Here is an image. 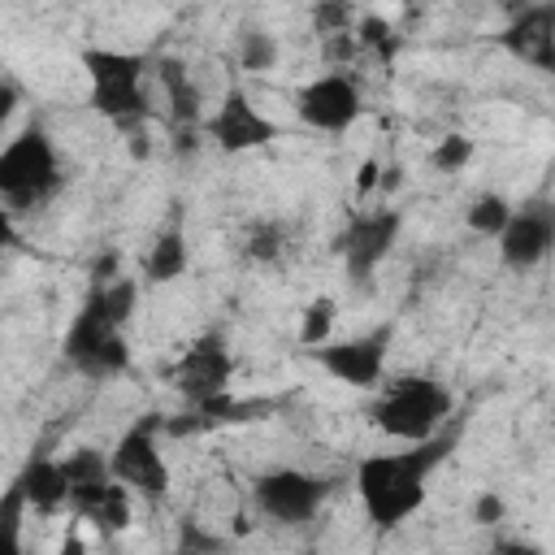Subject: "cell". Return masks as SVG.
<instances>
[{
	"instance_id": "6da1fadb",
	"label": "cell",
	"mask_w": 555,
	"mask_h": 555,
	"mask_svg": "<svg viewBox=\"0 0 555 555\" xmlns=\"http://www.w3.org/2000/svg\"><path fill=\"white\" fill-rule=\"evenodd\" d=\"M447 451H451V438L434 434V438L408 442V451H377V455H364V460L356 464V494H360L364 516H369L377 529L403 525V520L425 503L429 473L447 460Z\"/></svg>"
},
{
	"instance_id": "7a4b0ae2",
	"label": "cell",
	"mask_w": 555,
	"mask_h": 555,
	"mask_svg": "<svg viewBox=\"0 0 555 555\" xmlns=\"http://www.w3.org/2000/svg\"><path fill=\"white\" fill-rule=\"evenodd\" d=\"M61 186H65L61 156L43 126H26L17 139L0 147V199L13 212L43 208Z\"/></svg>"
},
{
	"instance_id": "3957f363",
	"label": "cell",
	"mask_w": 555,
	"mask_h": 555,
	"mask_svg": "<svg viewBox=\"0 0 555 555\" xmlns=\"http://www.w3.org/2000/svg\"><path fill=\"white\" fill-rule=\"evenodd\" d=\"M369 416L386 438L421 442V438H434L451 416V390L434 377L403 373L382 386V399L369 408Z\"/></svg>"
},
{
	"instance_id": "277c9868",
	"label": "cell",
	"mask_w": 555,
	"mask_h": 555,
	"mask_svg": "<svg viewBox=\"0 0 555 555\" xmlns=\"http://www.w3.org/2000/svg\"><path fill=\"white\" fill-rule=\"evenodd\" d=\"M82 69L91 78V108L108 117L117 130H134L147 121L143 69L147 61L121 48H82Z\"/></svg>"
},
{
	"instance_id": "5b68a950",
	"label": "cell",
	"mask_w": 555,
	"mask_h": 555,
	"mask_svg": "<svg viewBox=\"0 0 555 555\" xmlns=\"http://www.w3.org/2000/svg\"><path fill=\"white\" fill-rule=\"evenodd\" d=\"M121 330H126V325H117L113 317H104V312L87 299V304L78 308V317L69 321L65 343H61L69 369H78V373L91 377V382H108V377L126 373V369H130V347H126V334H121Z\"/></svg>"
},
{
	"instance_id": "8992f818",
	"label": "cell",
	"mask_w": 555,
	"mask_h": 555,
	"mask_svg": "<svg viewBox=\"0 0 555 555\" xmlns=\"http://www.w3.org/2000/svg\"><path fill=\"white\" fill-rule=\"evenodd\" d=\"M251 499L256 507L278 520V525H304L321 512V503L330 499V481L304 468H269L251 481Z\"/></svg>"
},
{
	"instance_id": "52a82bcc",
	"label": "cell",
	"mask_w": 555,
	"mask_h": 555,
	"mask_svg": "<svg viewBox=\"0 0 555 555\" xmlns=\"http://www.w3.org/2000/svg\"><path fill=\"white\" fill-rule=\"evenodd\" d=\"M156 429H160V416H143L139 425H130L117 438V447L108 455L113 477L130 494H143V499H160L169 490V468H165V455L156 451Z\"/></svg>"
},
{
	"instance_id": "ba28073f",
	"label": "cell",
	"mask_w": 555,
	"mask_h": 555,
	"mask_svg": "<svg viewBox=\"0 0 555 555\" xmlns=\"http://www.w3.org/2000/svg\"><path fill=\"white\" fill-rule=\"evenodd\" d=\"M317 356V364L334 377V382H347L356 390H373L382 386V373H386V356H390V325L373 330V334H360V338H343V343H317L308 347Z\"/></svg>"
},
{
	"instance_id": "9c48e42d",
	"label": "cell",
	"mask_w": 555,
	"mask_h": 555,
	"mask_svg": "<svg viewBox=\"0 0 555 555\" xmlns=\"http://www.w3.org/2000/svg\"><path fill=\"white\" fill-rule=\"evenodd\" d=\"M230 373H234V356L225 347L221 334H199L169 369V382L173 390L195 408V403H208L212 395H221L230 386Z\"/></svg>"
},
{
	"instance_id": "30bf717a",
	"label": "cell",
	"mask_w": 555,
	"mask_h": 555,
	"mask_svg": "<svg viewBox=\"0 0 555 555\" xmlns=\"http://www.w3.org/2000/svg\"><path fill=\"white\" fill-rule=\"evenodd\" d=\"M295 113L312 130L343 134V130H351L360 121L364 100H360V87L347 74H325V78H312V82H304L295 91Z\"/></svg>"
},
{
	"instance_id": "8fae6325",
	"label": "cell",
	"mask_w": 555,
	"mask_h": 555,
	"mask_svg": "<svg viewBox=\"0 0 555 555\" xmlns=\"http://www.w3.org/2000/svg\"><path fill=\"white\" fill-rule=\"evenodd\" d=\"M399 225H403V217L395 212V208H373V212H356L351 221H347V230L338 234V256H343V264H347V273L356 278V282H364L386 256H390V247H395V238H399Z\"/></svg>"
},
{
	"instance_id": "7c38bea8",
	"label": "cell",
	"mask_w": 555,
	"mask_h": 555,
	"mask_svg": "<svg viewBox=\"0 0 555 555\" xmlns=\"http://www.w3.org/2000/svg\"><path fill=\"white\" fill-rule=\"evenodd\" d=\"M204 134H208L225 156H238V152H256V147L273 143L282 130H278V121H269L238 87H230L225 100L217 104V113L204 121Z\"/></svg>"
},
{
	"instance_id": "4fadbf2b",
	"label": "cell",
	"mask_w": 555,
	"mask_h": 555,
	"mask_svg": "<svg viewBox=\"0 0 555 555\" xmlns=\"http://www.w3.org/2000/svg\"><path fill=\"white\" fill-rule=\"evenodd\" d=\"M551 243H555V208H551V199L538 195V199L512 208L507 225L499 230V260L520 273V269H533L538 260H546Z\"/></svg>"
},
{
	"instance_id": "5bb4252c",
	"label": "cell",
	"mask_w": 555,
	"mask_h": 555,
	"mask_svg": "<svg viewBox=\"0 0 555 555\" xmlns=\"http://www.w3.org/2000/svg\"><path fill=\"white\" fill-rule=\"evenodd\" d=\"M499 43L516 56V61H529L533 69H551L555 65V4L542 0V4H525L507 30L499 35Z\"/></svg>"
},
{
	"instance_id": "9a60e30c",
	"label": "cell",
	"mask_w": 555,
	"mask_h": 555,
	"mask_svg": "<svg viewBox=\"0 0 555 555\" xmlns=\"http://www.w3.org/2000/svg\"><path fill=\"white\" fill-rule=\"evenodd\" d=\"M156 78H160L165 100H169V130H195L199 126V87L191 82L186 61L160 56L156 61Z\"/></svg>"
},
{
	"instance_id": "2e32d148",
	"label": "cell",
	"mask_w": 555,
	"mask_h": 555,
	"mask_svg": "<svg viewBox=\"0 0 555 555\" xmlns=\"http://www.w3.org/2000/svg\"><path fill=\"white\" fill-rule=\"evenodd\" d=\"M17 481H22V490H26V503L35 507V512H61L65 503H69V486H65V468H61V460H52V455H30L26 460V468L17 473Z\"/></svg>"
},
{
	"instance_id": "e0dca14e",
	"label": "cell",
	"mask_w": 555,
	"mask_h": 555,
	"mask_svg": "<svg viewBox=\"0 0 555 555\" xmlns=\"http://www.w3.org/2000/svg\"><path fill=\"white\" fill-rule=\"evenodd\" d=\"M69 507L82 520H91L100 533H121L130 525V490L117 477L95 486V490H87V494H78V499H69Z\"/></svg>"
},
{
	"instance_id": "ac0fdd59",
	"label": "cell",
	"mask_w": 555,
	"mask_h": 555,
	"mask_svg": "<svg viewBox=\"0 0 555 555\" xmlns=\"http://www.w3.org/2000/svg\"><path fill=\"white\" fill-rule=\"evenodd\" d=\"M186 234H182V221H173V225H165L156 238H152V247H147V256H143V282H178L182 273H186Z\"/></svg>"
},
{
	"instance_id": "d6986e66",
	"label": "cell",
	"mask_w": 555,
	"mask_h": 555,
	"mask_svg": "<svg viewBox=\"0 0 555 555\" xmlns=\"http://www.w3.org/2000/svg\"><path fill=\"white\" fill-rule=\"evenodd\" d=\"M291 247V230L278 217H256L243 225V256L251 264H278Z\"/></svg>"
},
{
	"instance_id": "ffe728a7",
	"label": "cell",
	"mask_w": 555,
	"mask_h": 555,
	"mask_svg": "<svg viewBox=\"0 0 555 555\" xmlns=\"http://www.w3.org/2000/svg\"><path fill=\"white\" fill-rule=\"evenodd\" d=\"M61 468H65V486H69V499H78V494H87V490H95V486L113 481L108 455H104L100 447H78V451H69V455L61 460Z\"/></svg>"
},
{
	"instance_id": "44dd1931",
	"label": "cell",
	"mask_w": 555,
	"mask_h": 555,
	"mask_svg": "<svg viewBox=\"0 0 555 555\" xmlns=\"http://www.w3.org/2000/svg\"><path fill=\"white\" fill-rule=\"evenodd\" d=\"M234 56H238V65L247 74H264V69L278 65V39L269 30H260V26H243L238 39H234Z\"/></svg>"
},
{
	"instance_id": "7402d4cb",
	"label": "cell",
	"mask_w": 555,
	"mask_h": 555,
	"mask_svg": "<svg viewBox=\"0 0 555 555\" xmlns=\"http://www.w3.org/2000/svg\"><path fill=\"white\" fill-rule=\"evenodd\" d=\"M26 512H30L26 490H22V481L13 477L9 490L0 494V555L22 551V516H26Z\"/></svg>"
},
{
	"instance_id": "603a6c76",
	"label": "cell",
	"mask_w": 555,
	"mask_h": 555,
	"mask_svg": "<svg viewBox=\"0 0 555 555\" xmlns=\"http://www.w3.org/2000/svg\"><path fill=\"white\" fill-rule=\"evenodd\" d=\"M507 217H512V204H507L503 195H494V191H486V195H477V199L468 204V230H473V234L499 238V230L507 225Z\"/></svg>"
},
{
	"instance_id": "cb8c5ba5",
	"label": "cell",
	"mask_w": 555,
	"mask_h": 555,
	"mask_svg": "<svg viewBox=\"0 0 555 555\" xmlns=\"http://www.w3.org/2000/svg\"><path fill=\"white\" fill-rule=\"evenodd\" d=\"M334 330V299L330 295H317L308 308H304V321H299V347H317L325 343Z\"/></svg>"
},
{
	"instance_id": "d4e9b609",
	"label": "cell",
	"mask_w": 555,
	"mask_h": 555,
	"mask_svg": "<svg viewBox=\"0 0 555 555\" xmlns=\"http://www.w3.org/2000/svg\"><path fill=\"white\" fill-rule=\"evenodd\" d=\"M356 26V9L351 0H317L312 4V30L325 39V35H343Z\"/></svg>"
},
{
	"instance_id": "484cf974",
	"label": "cell",
	"mask_w": 555,
	"mask_h": 555,
	"mask_svg": "<svg viewBox=\"0 0 555 555\" xmlns=\"http://www.w3.org/2000/svg\"><path fill=\"white\" fill-rule=\"evenodd\" d=\"M468 160H473V139H464V134H447V139H438L434 152H429V165H434L438 173H455V169H464Z\"/></svg>"
},
{
	"instance_id": "4316f807",
	"label": "cell",
	"mask_w": 555,
	"mask_h": 555,
	"mask_svg": "<svg viewBox=\"0 0 555 555\" xmlns=\"http://www.w3.org/2000/svg\"><path fill=\"white\" fill-rule=\"evenodd\" d=\"M351 30H356V43H360V48L382 52V56L395 52V26H390L386 17H360V26H351Z\"/></svg>"
},
{
	"instance_id": "83f0119b",
	"label": "cell",
	"mask_w": 555,
	"mask_h": 555,
	"mask_svg": "<svg viewBox=\"0 0 555 555\" xmlns=\"http://www.w3.org/2000/svg\"><path fill=\"white\" fill-rule=\"evenodd\" d=\"M182 555H191V551H221L225 542L217 538V533H208V529H199L195 520H182V529H178V542H173Z\"/></svg>"
},
{
	"instance_id": "f1b7e54d",
	"label": "cell",
	"mask_w": 555,
	"mask_h": 555,
	"mask_svg": "<svg viewBox=\"0 0 555 555\" xmlns=\"http://www.w3.org/2000/svg\"><path fill=\"white\" fill-rule=\"evenodd\" d=\"M321 43H325V56H330V61H351V56L360 52V43H356V30H343V35H325Z\"/></svg>"
},
{
	"instance_id": "f546056e",
	"label": "cell",
	"mask_w": 555,
	"mask_h": 555,
	"mask_svg": "<svg viewBox=\"0 0 555 555\" xmlns=\"http://www.w3.org/2000/svg\"><path fill=\"white\" fill-rule=\"evenodd\" d=\"M473 520H481V525H499V520H503V499H499V494H481L477 507H473Z\"/></svg>"
},
{
	"instance_id": "4dcf8cb0",
	"label": "cell",
	"mask_w": 555,
	"mask_h": 555,
	"mask_svg": "<svg viewBox=\"0 0 555 555\" xmlns=\"http://www.w3.org/2000/svg\"><path fill=\"white\" fill-rule=\"evenodd\" d=\"M17 243V225H13V208L0 199V251Z\"/></svg>"
},
{
	"instance_id": "1f68e13d",
	"label": "cell",
	"mask_w": 555,
	"mask_h": 555,
	"mask_svg": "<svg viewBox=\"0 0 555 555\" xmlns=\"http://www.w3.org/2000/svg\"><path fill=\"white\" fill-rule=\"evenodd\" d=\"M13 104H17V87L0 78V126L9 121V113H13Z\"/></svg>"
},
{
	"instance_id": "d6a6232c",
	"label": "cell",
	"mask_w": 555,
	"mask_h": 555,
	"mask_svg": "<svg viewBox=\"0 0 555 555\" xmlns=\"http://www.w3.org/2000/svg\"><path fill=\"white\" fill-rule=\"evenodd\" d=\"M373 173H377V160H369V165L360 169V191H369V186H373Z\"/></svg>"
}]
</instances>
